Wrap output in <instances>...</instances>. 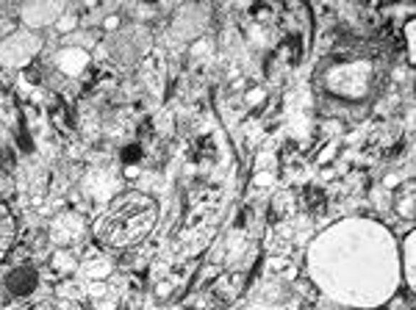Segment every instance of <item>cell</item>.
<instances>
[{
	"label": "cell",
	"instance_id": "ba28073f",
	"mask_svg": "<svg viewBox=\"0 0 416 310\" xmlns=\"http://www.w3.org/2000/svg\"><path fill=\"white\" fill-rule=\"evenodd\" d=\"M86 275L89 277H103V275H109V263L106 260H92V263H86Z\"/></svg>",
	"mask_w": 416,
	"mask_h": 310
},
{
	"label": "cell",
	"instance_id": "52a82bcc",
	"mask_svg": "<svg viewBox=\"0 0 416 310\" xmlns=\"http://www.w3.org/2000/svg\"><path fill=\"white\" fill-rule=\"evenodd\" d=\"M11 241H14V219H11L9 208L0 205V255L9 250Z\"/></svg>",
	"mask_w": 416,
	"mask_h": 310
},
{
	"label": "cell",
	"instance_id": "3957f363",
	"mask_svg": "<svg viewBox=\"0 0 416 310\" xmlns=\"http://www.w3.org/2000/svg\"><path fill=\"white\" fill-rule=\"evenodd\" d=\"M36 282H39V275H36L31 266H20V269H14V272L9 275L6 288H9L14 297H28V294L36 288Z\"/></svg>",
	"mask_w": 416,
	"mask_h": 310
},
{
	"label": "cell",
	"instance_id": "5b68a950",
	"mask_svg": "<svg viewBox=\"0 0 416 310\" xmlns=\"http://www.w3.org/2000/svg\"><path fill=\"white\" fill-rule=\"evenodd\" d=\"M86 53L83 50H75V48H67L58 53V67L67 72V75H78L83 67H86Z\"/></svg>",
	"mask_w": 416,
	"mask_h": 310
},
{
	"label": "cell",
	"instance_id": "30bf717a",
	"mask_svg": "<svg viewBox=\"0 0 416 310\" xmlns=\"http://www.w3.org/2000/svg\"><path fill=\"white\" fill-rule=\"evenodd\" d=\"M405 266H408L405 272H408V280H411V277H414V263H411V241H408V247H405Z\"/></svg>",
	"mask_w": 416,
	"mask_h": 310
},
{
	"label": "cell",
	"instance_id": "6da1fadb",
	"mask_svg": "<svg viewBox=\"0 0 416 310\" xmlns=\"http://www.w3.org/2000/svg\"><path fill=\"white\" fill-rule=\"evenodd\" d=\"M156 216H159L156 202L142 192H131L111 202L109 211L100 216L95 233L106 247L125 250L150 233V227L156 225Z\"/></svg>",
	"mask_w": 416,
	"mask_h": 310
},
{
	"label": "cell",
	"instance_id": "8992f818",
	"mask_svg": "<svg viewBox=\"0 0 416 310\" xmlns=\"http://www.w3.org/2000/svg\"><path fill=\"white\" fill-rule=\"evenodd\" d=\"M55 14H58V6H53V3H48V6L33 3V6H26V9H23V17H26L28 26H42V23H50Z\"/></svg>",
	"mask_w": 416,
	"mask_h": 310
},
{
	"label": "cell",
	"instance_id": "8fae6325",
	"mask_svg": "<svg viewBox=\"0 0 416 310\" xmlns=\"http://www.w3.org/2000/svg\"><path fill=\"white\" fill-rule=\"evenodd\" d=\"M58 28H61V31L73 28V17H64V20H61V26H58Z\"/></svg>",
	"mask_w": 416,
	"mask_h": 310
},
{
	"label": "cell",
	"instance_id": "277c9868",
	"mask_svg": "<svg viewBox=\"0 0 416 310\" xmlns=\"http://www.w3.org/2000/svg\"><path fill=\"white\" fill-rule=\"evenodd\" d=\"M83 233V219L75 214H64L58 216L53 225V238L55 241H73Z\"/></svg>",
	"mask_w": 416,
	"mask_h": 310
},
{
	"label": "cell",
	"instance_id": "9c48e42d",
	"mask_svg": "<svg viewBox=\"0 0 416 310\" xmlns=\"http://www.w3.org/2000/svg\"><path fill=\"white\" fill-rule=\"evenodd\" d=\"M122 155H125V161H139V158H142V150H139V147H128Z\"/></svg>",
	"mask_w": 416,
	"mask_h": 310
},
{
	"label": "cell",
	"instance_id": "7a4b0ae2",
	"mask_svg": "<svg viewBox=\"0 0 416 310\" xmlns=\"http://www.w3.org/2000/svg\"><path fill=\"white\" fill-rule=\"evenodd\" d=\"M36 48H39L36 36H31V33H14V36H9L0 45V61L9 64V67H23L28 58L36 53Z\"/></svg>",
	"mask_w": 416,
	"mask_h": 310
}]
</instances>
